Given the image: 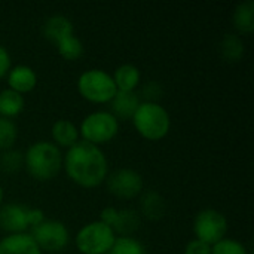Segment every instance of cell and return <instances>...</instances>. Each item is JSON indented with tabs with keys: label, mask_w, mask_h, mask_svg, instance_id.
Instances as JSON below:
<instances>
[{
	"label": "cell",
	"mask_w": 254,
	"mask_h": 254,
	"mask_svg": "<svg viewBox=\"0 0 254 254\" xmlns=\"http://www.w3.org/2000/svg\"><path fill=\"white\" fill-rule=\"evenodd\" d=\"M67 177L83 189H95L109 176V161L101 147L79 140L63 156Z\"/></svg>",
	"instance_id": "cell-1"
},
{
	"label": "cell",
	"mask_w": 254,
	"mask_h": 254,
	"mask_svg": "<svg viewBox=\"0 0 254 254\" xmlns=\"http://www.w3.org/2000/svg\"><path fill=\"white\" fill-rule=\"evenodd\" d=\"M24 168L37 182H49L63 170V153L52 141H36L24 153Z\"/></svg>",
	"instance_id": "cell-2"
},
{
	"label": "cell",
	"mask_w": 254,
	"mask_h": 254,
	"mask_svg": "<svg viewBox=\"0 0 254 254\" xmlns=\"http://www.w3.org/2000/svg\"><path fill=\"white\" fill-rule=\"evenodd\" d=\"M131 121L135 131L149 141L165 138L171 129L170 113L158 101H141Z\"/></svg>",
	"instance_id": "cell-3"
},
{
	"label": "cell",
	"mask_w": 254,
	"mask_h": 254,
	"mask_svg": "<svg viewBox=\"0 0 254 254\" xmlns=\"http://www.w3.org/2000/svg\"><path fill=\"white\" fill-rule=\"evenodd\" d=\"M77 91L83 100L94 104H109L118 92L112 74L103 68L85 70L77 79Z\"/></svg>",
	"instance_id": "cell-4"
},
{
	"label": "cell",
	"mask_w": 254,
	"mask_h": 254,
	"mask_svg": "<svg viewBox=\"0 0 254 254\" xmlns=\"http://www.w3.org/2000/svg\"><path fill=\"white\" fill-rule=\"evenodd\" d=\"M119 132V121L107 110L92 112L83 118L79 127V134L83 141L94 146H101L112 141Z\"/></svg>",
	"instance_id": "cell-5"
},
{
	"label": "cell",
	"mask_w": 254,
	"mask_h": 254,
	"mask_svg": "<svg viewBox=\"0 0 254 254\" xmlns=\"http://www.w3.org/2000/svg\"><path fill=\"white\" fill-rule=\"evenodd\" d=\"M45 220V213L40 208L27 207L24 204L9 202L0 207V228L10 234H25Z\"/></svg>",
	"instance_id": "cell-6"
},
{
	"label": "cell",
	"mask_w": 254,
	"mask_h": 254,
	"mask_svg": "<svg viewBox=\"0 0 254 254\" xmlns=\"http://www.w3.org/2000/svg\"><path fill=\"white\" fill-rule=\"evenodd\" d=\"M116 238V234L107 225L95 220L79 229L76 235V249L82 254H107Z\"/></svg>",
	"instance_id": "cell-7"
},
{
	"label": "cell",
	"mask_w": 254,
	"mask_h": 254,
	"mask_svg": "<svg viewBox=\"0 0 254 254\" xmlns=\"http://www.w3.org/2000/svg\"><path fill=\"white\" fill-rule=\"evenodd\" d=\"M193 234L196 240L208 246H214L220 240L226 238L228 219L219 210L214 208L201 210L193 220Z\"/></svg>",
	"instance_id": "cell-8"
},
{
	"label": "cell",
	"mask_w": 254,
	"mask_h": 254,
	"mask_svg": "<svg viewBox=\"0 0 254 254\" xmlns=\"http://www.w3.org/2000/svg\"><path fill=\"white\" fill-rule=\"evenodd\" d=\"M30 235L42 252L58 253L68 246L70 232L67 226L60 220L45 219L40 225L31 229Z\"/></svg>",
	"instance_id": "cell-9"
},
{
	"label": "cell",
	"mask_w": 254,
	"mask_h": 254,
	"mask_svg": "<svg viewBox=\"0 0 254 254\" xmlns=\"http://www.w3.org/2000/svg\"><path fill=\"white\" fill-rule=\"evenodd\" d=\"M107 190L118 199L131 201L144 189V180L140 173L132 168H118L106 179Z\"/></svg>",
	"instance_id": "cell-10"
},
{
	"label": "cell",
	"mask_w": 254,
	"mask_h": 254,
	"mask_svg": "<svg viewBox=\"0 0 254 254\" xmlns=\"http://www.w3.org/2000/svg\"><path fill=\"white\" fill-rule=\"evenodd\" d=\"M100 222L107 225L115 234H119L121 237H131L132 232H135L140 226V217L134 210H119L115 207H106L100 213Z\"/></svg>",
	"instance_id": "cell-11"
},
{
	"label": "cell",
	"mask_w": 254,
	"mask_h": 254,
	"mask_svg": "<svg viewBox=\"0 0 254 254\" xmlns=\"http://www.w3.org/2000/svg\"><path fill=\"white\" fill-rule=\"evenodd\" d=\"M6 82H7V88L25 95L28 92H31L36 85H37V74L36 71L25 64H18L10 67V70L6 74Z\"/></svg>",
	"instance_id": "cell-12"
},
{
	"label": "cell",
	"mask_w": 254,
	"mask_h": 254,
	"mask_svg": "<svg viewBox=\"0 0 254 254\" xmlns=\"http://www.w3.org/2000/svg\"><path fill=\"white\" fill-rule=\"evenodd\" d=\"M0 254H43L33 237L25 234H10L0 240Z\"/></svg>",
	"instance_id": "cell-13"
},
{
	"label": "cell",
	"mask_w": 254,
	"mask_h": 254,
	"mask_svg": "<svg viewBox=\"0 0 254 254\" xmlns=\"http://www.w3.org/2000/svg\"><path fill=\"white\" fill-rule=\"evenodd\" d=\"M140 97L135 91L132 92H124V91H118L116 95L113 97V100L110 101L112 110L110 113L118 119V121H129L137 107L140 106Z\"/></svg>",
	"instance_id": "cell-14"
},
{
	"label": "cell",
	"mask_w": 254,
	"mask_h": 254,
	"mask_svg": "<svg viewBox=\"0 0 254 254\" xmlns=\"http://www.w3.org/2000/svg\"><path fill=\"white\" fill-rule=\"evenodd\" d=\"M51 135H52L54 144L60 149L61 147L70 149L79 141V137H80L79 127H76V124L68 119L55 121L51 128Z\"/></svg>",
	"instance_id": "cell-15"
},
{
	"label": "cell",
	"mask_w": 254,
	"mask_h": 254,
	"mask_svg": "<svg viewBox=\"0 0 254 254\" xmlns=\"http://www.w3.org/2000/svg\"><path fill=\"white\" fill-rule=\"evenodd\" d=\"M71 34H74V25L64 15H52L43 24V36L55 45Z\"/></svg>",
	"instance_id": "cell-16"
},
{
	"label": "cell",
	"mask_w": 254,
	"mask_h": 254,
	"mask_svg": "<svg viewBox=\"0 0 254 254\" xmlns=\"http://www.w3.org/2000/svg\"><path fill=\"white\" fill-rule=\"evenodd\" d=\"M116 89L124 92H132L141 82V73L134 64H121L112 74Z\"/></svg>",
	"instance_id": "cell-17"
},
{
	"label": "cell",
	"mask_w": 254,
	"mask_h": 254,
	"mask_svg": "<svg viewBox=\"0 0 254 254\" xmlns=\"http://www.w3.org/2000/svg\"><path fill=\"white\" fill-rule=\"evenodd\" d=\"M25 107L24 95L6 88L0 91V118L13 119L22 113Z\"/></svg>",
	"instance_id": "cell-18"
},
{
	"label": "cell",
	"mask_w": 254,
	"mask_h": 254,
	"mask_svg": "<svg viewBox=\"0 0 254 254\" xmlns=\"http://www.w3.org/2000/svg\"><path fill=\"white\" fill-rule=\"evenodd\" d=\"M234 27L240 34H252L254 31V1H241L232 15Z\"/></svg>",
	"instance_id": "cell-19"
},
{
	"label": "cell",
	"mask_w": 254,
	"mask_h": 254,
	"mask_svg": "<svg viewBox=\"0 0 254 254\" xmlns=\"http://www.w3.org/2000/svg\"><path fill=\"white\" fill-rule=\"evenodd\" d=\"M141 213L149 219V220H159L167 210L165 199L155 190H149L141 196Z\"/></svg>",
	"instance_id": "cell-20"
},
{
	"label": "cell",
	"mask_w": 254,
	"mask_h": 254,
	"mask_svg": "<svg viewBox=\"0 0 254 254\" xmlns=\"http://www.w3.org/2000/svg\"><path fill=\"white\" fill-rule=\"evenodd\" d=\"M244 42L238 34L234 33H226L220 42V52L222 57L228 61V63H237L243 58L244 55Z\"/></svg>",
	"instance_id": "cell-21"
},
{
	"label": "cell",
	"mask_w": 254,
	"mask_h": 254,
	"mask_svg": "<svg viewBox=\"0 0 254 254\" xmlns=\"http://www.w3.org/2000/svg\"><path fill=\"white\" fill-rule=\"evenodd\" d=\"M55 46H57V51H58L60 57L67 60V61H76L85 52L83 43H82V40L76 34H71V36L63 39Z\"/></svg>",
	"instance_id": "cell-22"
},
{
	"label": "cell",
	"mask_w": 254,
	"mask_h": 254,
	"mask_svg": "<svg viewBox=\"0 0 254 254\" xmlns=\"http://www.w3.org/2000/svg\"><path fill=\"white\" fill-rule=\"evenodd\" d=\"M18 138V127L12 119L0 118V153L13 149Z\"/></svg>",
	"instance_id": "cell-23"
},
{
	"label": "cell",
	"mask_w": 254,
	"mask_h": 254,
	"mask_svg": "<svg viewBox=\"0 0 254 254\" xmlns=\"http://www.w3.org/2000/svg\"><path fill=\"white\" fill-rule=\"evenodd\" d=\"M110 254H147L144 246L132 238V237H119L116 238L112 250L109 252Z\"/></svg>",
	"instance_id": "cell-24"
},
{
	"label": "cell",
	"mask_w": 254,
	"mask_h": 254,
	"mask_svg": "<svg viewBox=\"0 0 254 254\" xmlns=\"http://www.w3.org/2000/svg\"><path fill=\"white\" fill-rule=\"evenodd\" d=\"M24 167V153L21 150H6L0 153V170L3 173L12 174Z\"/></svg>",
	"instance_id": "cell-25"
},
{
	"label": "cell",
	"mask_w": 254,
	"mask_h": 254,
	"mask_svg": "<svg viewBox=\"0 0 254 254\" xmlns=\"http://www.w3.org/2000/svg\"><path fill=\"white\" fill-rule=\"evenodd\" d=\"M211 254H249L247 247L232 238H223L211 246Z\"/></svg>",
	"instance_id": "cell-26"
},
{
	"label": "cell",
	"mask_w": 254,
	"mask_h": 254,
	"mask_svg": "<svg viewBox=\"0 0 254 254\" xmlns=\"http://www.w3.org/2000/svg\"><path fill=\"white\" fill-rule=\"evenodd\" d=\"M185 254H211V246L193 238L185 247Z\"/></svg>",
	"instance_id": "cell-27"
},
{
	"label": "cell",
	"mask_w": 254,
	"mask_h": 254,
	"mask_svg": "<svg viewBox=\"0 0 254 254\" xmlns=\"http://www.w3.org/2000/svg\"><path fill=\"white\" fill-rule=\"evenodd\" d=\"M10 67H12L10 65V54L3 45H0V80L3 77H6Z\"/></svg>",
	"instance_id": "cell-28"
},
{
	"label": "cell",
	"mask_w": 254,
	"mask_h": 254,
	"mask_svg": "<svg viewBox=\"0 0 254 254\" xmlns=\"http://www.w3.org/2000/svg\"><path fill=\"white\" fill-rule=\"evenodd\" d=\"M143 92L146 94V97H149V100H146V101H155L156 97H161V86L158 82H149L144 86Z\"/></svg>",
	"instance_id": "cell-29"
},
{
	"label": "cell",
	"mask_w": 254,
	"mask_h": 254,
	"mask_svg": "<svg viewBox=\"0 0 254 254\" xmlns=\"http://www.w3.org/2000/svg\"><path fill=\"white\" fill-rule=\"evenodd\" d=\"M3 199H4V190H3V188L0 185V207L3 205Z\"/></svg>",
	"instance_id": "cell-30"
},
{
	"label": "cell",
	"mask_w": 254,
	"mask_h": 254,
	"mask_svg": "<svg viewBox=\"0 0 254 254\" xmlns=\"http://www.w3.org/2000/svg\"><path fill=\"white\" fill-rule=\"evenodd\" d=\"M107 254H110V253H107Z\"/></svg>",
	"instance_id": "cell-31"
}]
</instances>
